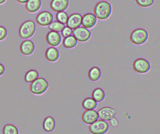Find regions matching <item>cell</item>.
<instances>
[{
  "label": "cell",
  "mask_w": 160,
  "mask_h": 134,
  "mask_svg": "<svg viewBox=\"0 0 160 134\" xmlns=\"http://www.w3.org/2000/svg\"><path fill=\"white\" fill-rule=\"evenodd\" d=\"M34 44L31 40H24L23 41L20 45V51L21 52L26 56L31 54L34 51Z\"/></svg>",
  "instance_id": "9a60e30c"
},
{
  "label": "cell",
  "mask_w": 160,
  "mask_h": 134,
  "mask_svg": "<svg viewBox=\"0 0 160 134\" xmlns=\"http://www.w3.org/2000/svg\"><path fill=\"white\" fill-rule=\"evenodd\" d=\"M150 68L151 64L149 62L144 58H137L132 63V69L138 73H146L150 70Z\"/></svg>",
  "instance_id": "8992f818"
},
{
  "label": "cell",
  "mask_w": 160,
  "mask_h": 134,
  "mask_svg": "<svg viewBox=\"0 0 160 134\" xmlns=\"http://www.w3.org/2000/svg\"><path fill=\"white\" fill-rule=\"evenodd\" d=\"M109 130V125L106 121L97 120L89 125V130L92 134H104Z\"/></svg>",
  "instance_id": "5b68a950"
},
{
  "label": "cell",
  "mask_w": 160,
  "mask_h": 134,
  "mask_svg": "<svg viewBox=\"0 0 160 134\" xmlns=\"http://www.w3.org/2000/svg\"><path fill=\"white\" fill-rule=\"evenodd\" d=\"M72 36L79 42H86L89 39L91 36L90 31L82 26H79L72 31Z\"/></svg>",
  "instance_id": "52a82bcc"
},
{
  "label": "cell",
  "mask_w": 160,
  "mask_h": 134,
  "mask_svg": "<svg viewBox=\"0 0 160 134\" xmlns=\"http://www.w3.org/2000/svg\"><path fill=\"white\" fill-rule=\"evenodd\" d=\"M53 15L49 11H42L36 17V23L41 26H49L53 21Z\"/></svg>",
  "instance_id": "ba28073f"
},
{
  "label": "cell",
  "mask_w": 160,
  "mask_h": 134,
  "mask_svg": "<svg viewBox=\"0 0 160 134\" xmlns=\"http://www.w3.org/2000/svg\"><path fill=\"white\" fill-rule=\"evenodd\" d=\"M136 4L143 8H148L152 6L154 3V0H135Z\"/></svg>",
  "instance_id": "4316f807"
},
{
  "label": "cell",
  "mask_w": 160,
  "mask_h": 134,
  "mask_svg": "<svg viewBox=\"0 0 160 134\" xmlns=\"http://www.w3.org/2000/svg\"><path fill=\"white\" fill-rule=\"evenodd\" d=\"M36 31V25L33 21L28 20L21 25L19 30V36L22 39H28L31 38Z\"/></svg>",
  "instance_id": "3957f363"
},
{
  "label": "cell",
  "mask_w": 160,
  "mask_h": 134,
  "mask_svg": "<svg viewBox=\"0 0 160 134\" xmlns=\"http://www.w3.org/2000/svg\"><path fill=\"white\" fill-rule=\"evenodd\" d=\"M77 43L78 41L72 35L64 38L62 40L63 46L68 49H71L74 48L77 45Z\"/></svg>",
  "instance_id": "44dd1931"
},
{
  "label": "cell",
  "mask_w": 160,
  "mask_h": 134,
  "mask_svg": "<svg viewBox=\"0 0 160 134\" xmlns=\"http://www.w3.org/2000/svg\"><path fill=\"white\" fill-rule=\"evenodd\" d=\"M88 78L92 81H96L99 80L101 75V70L97 66L91 67L88 71Z\"/></svg>",
  "instance_id": "ac0fdd59"
},
{
  "label": "cell",
  "mask_w": 160,
  "mask_h": 134,
  "mask_svg": "<svg viewBox=\"0 0 160 134\" xmlns=\"http://www.w3.org/2000/svg\"><path fill=\"white\" fill-rule=\"evenodd\" d=\"M148 39V31L142 28H136L134 29L129 37L130 41L136 45H141L146 42Z\"/></svg>",
  "instance_id": "7a4b0ae2"
},
{
  "label": "cell",
  "mask_w": 160,
  "mask_h": 134,
  "mask_svg": "<svg viewBox=\"0 0 160 134\" xmlns=\"http://www.w3.org/2000/svg\"><path fill=\"white\" fill-rule=\"evenodd\" d=\"M48 87V83L44 78H38L31 82L30 91L35 95H41L44 93Z\"/></svg>",
  "instance_id": "277c9868"
},
{
  "label": "cell",
  "mask_w": 160,
  "mask_h": 134,
  "mask_svg": "<svg viewBox=\"0 0 160 134\" xmlns=\"http://www.w3.org/2000/svg\"><path fill=\"white\" fill-rule=\"evenodd\" d=\"M109 123H110V125H111L112 127L116 128V127H117V126H118V125H119V121H118V119H117L116 118L113 117L112 118H111V119L109 120Z\"/></svg>",
  "instance_id": "f546056e"
},
{
  "label": "cell",
  "mask_w": 160,
  "mask_h": 134,
  "mask_svg": "<svg viewBox=\"0 0 160 134\" xmlns=\"http://www.w3.org/2000/svg\"><path fill=\"white\" fill-rule=\"evenodd\" d=\"M72 30L68 26H64V28L61 31V35L63 38H66L69 36H71L72 35Z\"/></svg>",
  "instance_id": "83f0119b"
},
{
  "label": "cell",
  "mask_w": 160,
  "mask_h": 134,
  "mask_svg": "<svg viewBox=\"0 0 160 134\" xmlns=\"http://www.w3.org/2000/svg\"><path fill=\"white\" fill-rule=\"evenodd\" d=\"M4 72V66L2 64L0 63V76L2 75Z\"/></svg>",
  "instance_id": "4dcf8cb0"
},
{
  "label": "cell",
  "mask_w": 160,
  "mask_h": 134,
  "mask_svg": "<svg viewBox=\"0 0 160 134\" xmlns=\"http://www.w3.org/2000/svg\"><path fill=\"white\" fill-rule=\"evenodd\" d=\"M82 16L79 13H72L68 17L66 26L71 29H74L81 25Z\"/></svg>",
  "instance_id": "8fae6325"
},
{
  "label": "cell",
  "mask_w": 160,
  "mask_h": 134,
  "mask_svg": "<svg viewBox=\"0 0 160 134\" xmlns=\"http://www.w3.org/2000/svg\"><path fill=\"white\" fill-rule=\"evenodd\" d=\"M3 134H19L17 127L12 124H6L2 129Z\"/></svg>",
  "instance_id": "cb8c5ba5"
},
{
  "label": "cell",
  "mask_w": 160,
  "mask_h": 134,
  "mask_svg": "<svg viewBox=\"0 0 160 134\" xmlns=\"http://www.w3.org/2000/svg\"><path fill=\"white\" fill-rule=\"evenodd\" d=\"M7 35V31L6 29L2 26H0V41L3 40Z\"/></svg>",
  "instance_id": "f1b7e54d"
},
{
  "label": "cell",
  "mask_w": 160,
  "mask_h": 134,
  "mask_svg": "<svg viewBox=\"0 0 160 134\" xmlns=\"http://www.w3.org/2000/svg\"><path fill=\"white\" fill-rule=\"evenodd\" d=\"M41 6V0H28L25 4V8L27 11L31 13H34L38 11Z\"/></svg>",
  "instance_id": "e0dca14e"
},
{
  "label": "cell",
  "mask_w": 160,
  "mask_h": 134,
  "mask_svg": "<svg viewBox=\"0 0 160 134\" xmlns=\"http://www.w3.org/2000/svg\"><path fill=\"white\" fill-rule=\"evenodd\" d=\"M18 3H21V4H25L28 0H16Z\"/></svg>",
  "instance_id": "1f68e13d"
},
{
  "label": "cell",
  "mask_w": 160,
  "mask_h": 134,
  "mask_svg": "<svg viewBox=\"0 0 160 134\" xmlns=\"http://www.w3.org/2000/svg\"><path fill=\"white\" fill-rule=\"evenodd\" d=\"M97 22V18L95 15L91 13H88L84 14L82 16L81 25L87 29L93 28Z\"/></svg>",
  "instance_id": "7c38bea8"
},
{
  "label": "cell",
  "mask_w": 160,
  "mask_h": 134,
  "mask_svg": "<svg viewBox=\"0 0 160 134\" xmlns=\"http://www.w3.org/2000/svg\"><path fill=\"white\" fill-rule=\"evenodd\" d=\"M6 0H0V5L2 4L3 3H4L6 2Z\"/></svg>",
  "instance_id": "d6a6232c"
},
{
  "label": "cell",
  "mask_w": 160,
  "mask_h": 134,
  "mask_svg": "<svg viewBox=\"0 0 160 134\" xmlns=\"http://www.w3.org/2000/svg\"><path fill=\"white\" fill-rule=\"evenodd\" d=\"M98 114L99 119L104 121H109L111 118L114 117L116 111L110 106H104L99 109Z\"/></svg>",
  "instance_id": "9c48e42d"
},
{
  "label": "cell",
  "mask_w": 160,
  "mask_h": 134,
  "mask_svg": "<svg viewBox=\"0 0 160 134\" xmlns=\"http://www.w3.org/2000/svg\"><path fill=\"white\" fill-rule=\"evenodd\" d=\"M82 121L87 125H90L98 120L99 116L98 111L94 110H86L82 114Z\"/></svg>",
  "instance_id": "30bf717a"
},
{
  "label": "cell",
  "mask_w": 160,
  "mask_h": 134,
  "mask_svg": "<svg viewBox=\"0 0 160 134\" xmlns=\"http://www.w3.org/2000/svg\"><path fill=\"white\" fill-rule=\"evenodd\" d=\"M45 57L49 61L54 62L58 59L59 57V53L56 48L51 46L46 50Z\"/></svg>",
  "instance_id": "2e32d148"
},
{
  "label": "cell",
  "mask_w": 160,
  "mask_h": 134,
  "mask_svg": "<svg viewBox=\"0 0 160 134\" xmlns=\"http://www.w3.org/2000/svg\"><path fill=\"white\" fill-rule=\"evenodd\" d=\"M55 120L51 116H48L47 117H46L43 121V123H42V126H43V129L46 131H52L54 128H55Z\"/></svg>",
  "instance_id": "d6986e66"
},
{
  "label": "cell",
  "mask_w": 160,
  "mask_h": 134,
  "mask_svg": "<svg viewBox=\"0 0 160 134\" xmlns=\"http://www.w3.org/2000/svg\"><path fill=\"white\" fill-rule=\"evenodd\" d=\"M46 39L49 45L55 47L60 44L61 41V36L58 32L50 31L46 34Z\"/></svg>",
  "instance_id": "4fadbf2b"
},
{
  "label": "cell",
  "mask_w": 160,
  "mask_h": 134,
  "mask_svg": "<svg viewBox=\"0 0 160 134\" xmlns=\"http://www.w3.org/2000/svg\"><path fill=\"white\" fill-rule=\"evenodd\" d=\"M82 106L85 110H94L97 106V102L92 97H88L82 100Z\"/></svg>",
  "instance_id": "7402d4cb"
},
{
  "label": "cell",
  "mask_w": 160,
  "mask_h": 134,
  "mask_svg": "<svg viewBox=\"0 0 160 134\" xmlns=\"http://www.w3.org/2000/svg\"><path fill=\"white\" fill-rule=\"evenodd\" d=\"M64 24L61 23L58 21H52L49 26L48 28L51 31H56V32H61L62 29L64 28Z\"/></svg>",
  "instance_id": "d4e9b609"
},
{
  "label": "cell",
  "mask_w": 160,
  "mask_h": 134,
  "mask_svg": "<svg viewBox=\"0 0 160 134\" xmlns=\"http://www.w3.org/2000/svg\"><path fill=\"white\" fill-rule=\"evenodd\" d=\"M68 14L64 11L58 12L56 14V21L60 22L62 24H66L68 19Z\"/></svg>",
  "instance_id": "484cf974"
},
{
  "label": "cell",
  "mask_w": 160,
  "mask_h": 134,
  "mask_svg": "<svg viewBox=\"0 0 160 134\" xmlns=\"http://www.w3.org/2000/svg\"><path fill=\"white\" fill-rule=\"evenodd\" d=\"M69 6L68 0H51L50 7L55 12L64 11Z\"/></svg>",
  "instance_id": "5bb4252c"
},
{
  "label": "cell",
  "mask_w": 160,
  "mask_h": 134,
  "mask_svg": "<svg viewBox=\"0 0 160 134\" xmlns=\"http://www.w3.org/2000/svg\"><path fill=\"white\" fill-rule=\"evenodd\" d=\"M39 74L35 70H30L28 71L24 76V80L27 83H31L38 78Z\"/></svg>",
  "instance_id": "603a6c76"
},
{
  "label": "cell",
  "mask_w": 160,
  "mask_h": 134,
  "mask_svg": "<svg viewBox=\"0 0 160 134\" xmlns=\"http://www.w3.org/2000/svg\"><path fill=\"white\" fill-rule=\"evenodd\" d=\"M92 98L97 102L99 103L104 100L105 98V93L101 88H96L92 91Z\"/></svg>",
  "instance_id": "ffe728a7"
},
{
  "label": "cell",
  "mask_w": 160,
  "mask_h": 134,
  "mask_svg": "<svg viewBox=\"0 0 160 134\" xmlns=\"http://www.w3.org/2000/svg\"><path fill=\"white\" fill-rule=\"evenodd\" d=\"M93 11L97 19L105 20L110 16L112 13V6L109 2L101 1L96 4Z\"/></svg>",
  "instance_id": "6da1fadb"
}]
</instances>
